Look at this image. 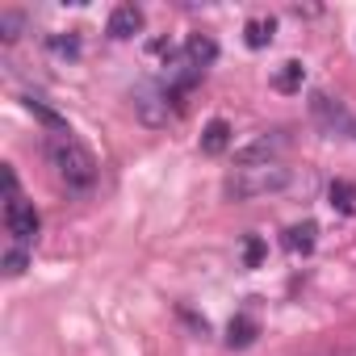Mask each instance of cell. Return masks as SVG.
<instances>
[{
    "instance_id": "cell-5",
    "label": "cell",
    "mask_w": 356,
    "mask_h": 356,
    "mask_svg": "<svg viewBox=\"0 0 356 356\" xmlns=\"http://www.w3.org/2000/svg\"><path fill=\"white\" fill-rule=\"evenodd\" d=\"M5 227H9V235L26 248L34 235H38V210L30 206V202H5Z\"/></svg>"
},
{
    "instance_id": "cell-18",
    "label": "cell",
    "mask_w": 356,
    "mask_h": 356,
    "mask_svg": "<svg viewBox=\"0 0 356 356\" xmlns=\"http://www.w3.org/2000/svg\"><path fill=\"white\" fill-rule=\"evenodd\" d=\"M26 264H30V252H26L22 243H13V248L5 252V273H9V277H22Z\"/></svg>"
},
{
    "instance_id": "cell-8",
    "label": "cell",
    "mask_w": 356,
    "mask_h": 356,
    "mask_svg": "<svg viewBox=\"0 0 356 356\" xmlns=\"http://www.w3.org/2000/svg\"><path fill=\"white\" fill-rule=\"evenodd\" d=\"M214 59H218V42H214V38H206V34H193V38L185 42V63H193L197 72H206Z\"/></svg>"
},
{
    "instance_id": "cell-11",
    "label": "cell",
    "mask_w": 356,
    "mask_h": 356,
    "mask_svg": "<svg viewBox=\"0 0 356 356\" xmlns=\"http://www.w3.org/2000/svg\"><path fill=\"white\" fill-rule=\"evenodd\" d=\"M273 30H277L273 17H252V22L243 26V42H248L252 51H264V47L273 42Z\"/></svg>"
},
{
    "instance_id": "cell-17",
    "label": "cell",
    "mask_w": 356,
    "mask_h": 356,
    "mask_svg": "<svg viewBox=\"0 0 356 356\" xmlns=\"http://www.w3.org/2000/svg\"><path fill=\"white\" fill-rule=\"evenodd\" d=\"M47 47H51L55 55H63V59H76V55H80V38H76V34H67V38H63V34H51Z\"/></svg>"
},
{
    "instance_id": "cell-15",
    "label": "cell",
    "mask_w": 356,
    "mask_h": 356,
    "mask_svg": "<svg viewBox=\"0 0 356 356\" xmlns=\"http://www.w3.org/2000/svg\"><path fill=\"white\" fill-rule=\"evenodd\" d=\"M26 34V13H17V9H5V13H0V42H17Z\"/></svg>"
},
{
    "instance_id": "cell-4",
    "label": "cell",
    "mask_w": 356,
    "mask_h": 356,
    "mask_svg": "<svg viewBox=\"0 0 356 356\" xmlns=\"http://www.w3.org/2000/svg\"><path fill=\"white\" fill-rule=\"evenodd\" d=\"M289 147V134L285 130H264L260 138H252L248 147L235 151V168H264V163H277V155Z\"/></svg>"
},
{
    "instance_id": "cell-16",
    "label": "cell",
    "mask_w": 356,
    "mask_h": 356,
    "mask_svg": "<svg viewBox=\"0 0 356 356\" xmlns=\"http://www.w3.org/2000/svg\"><path fill=\"white\" fill-rule=\"evenodd\" d=\"M26 109H30V113H34L38 122H47V126H51L55 134H72V130H67V122H63V118H59L55 109H47V105H42L38 97H26Z\"/></svg>"
},
{
    "instance_id": "cell-1",
    "label": "cell",
    "mask_w": 356,
    "mask_h": 356,
    "mask_svg": "<svg viewBox=\"0 0 356 356\" xmlns=\"http://www.w3.org/2000/svg\"><path fill=\"white\" fill-rule=\"evenodd\" d=\"M47 155H51L55 172L63 176V185L72 193H88L92 189V181H97V159H92V151L84 143H76L72 134H55L47 143Z\"/></svg>"
},
{
    "instance_id": "cell-7",
    "label": "cell",
    "mask_w": 356,
    "mask_h": 356,
    "mask_svg": "<svg viewBox=\"0 0 356 356\" xmlns=\"http://www.w3.org/2000/svg\"><path fill=\"white\" fill-rule=\"evenodd\" d=\"M138 30H143V9H134V5H118V9L109 13L105 34H109L113 42H126V38H134Z\"/></svg>"
},
{
    "instance_id": "cell-14",
    "label": "cell",
    "mask_w": 356,
    "mask_h": 356,
    "mask_svg": "<svg viewBox=\"0 0 356 356\" xmlns=\"http://www.w3.org/2000/svg\"><path fill=\"white\" fill-rule=\"evenodd\" d=\"M302 80H306V67H302L298 59H289V63H281V72L273 76V84H277V92H298V88H302Z\"/></svg>"
},
{
    "instance_id": "cell-19",
    "label": "cell",
    "mask_w": 356,
    "mask_h": 356,
    "mask_svg": "<svg viewBox=\"0 0 356 356\" xmlns=\"http://www.w3.org/2000/svg\"><path fill=\"white\" fill-rule=\"evenodd\" d=\"M260 260H264V239H260V235H248V243H243V264H248V268H260Z\"/></svg>"
},
{
    "instance_id": "cell-13",
    "label": "cell",
    "mask_w": 356,
    "mask_h": 356,
    "mask_svg": "<svg viewBox=\"0 0 356 356\" xmlns=\"http://www.w3.org/2000/svg\"><path fill=\"white\" fill-rule=\"evenodd\" d=\"M327 202H331V210H339V214H356V189H352V181H331Z\"/></svg>"
},
{
    "instance_id": "cell-20",
    "label": "cell",
    "mask_w": 356,
    "mask_h": 356,
    "mask_svg": "<svg viewBox=\"0 0 356 356\" xmlns=\"http://www.w3.org/2000/svg\"><path fill=\"white\" fill-rule=\"evenodd\" d=\"M5 202H17V172L5 163Z\"/></svg>"
},
{
    "instance_id": "cell-10",
    "label": "cell",
    "mask_w": 356,
    "mask_h": 356,
    "mask_svg": "<svg viewBox=\"0 0 356 356\" xmlns=\"http://www.w3.org/2000/svg\"><path fill=\"white\" fill-rule=\"evenodd\" d=\"M314 243H318V227H314V222H298V227H289V231H285V248H289V252L310 256V252H314Z\"/></svg>"
},
{
    "instance_id": "cell-2",
    "label": "cell",
    "mask_w": 356,
    "mask_h": 356,
    "mask_svg": "<svg viewBox=\"0 0 356 356\" xmlns=\"http://www.w3.org/2000/svg\"><path fill=\"white\" fill-rule=\"evenodd\" d=\"M289 181H293V172H289V168H281V163H264V168H235L227 181H222V193H227L231 202H260V197H268V193L289 189Z\"/></svg>"
},
{
    "instance_id": "cell-12",
    "label": "cell",
    "mask_w": 356,
    "mask_h": 356,
    "mask_svg": "<svg viewBox=\"0 0 356 356\" xmlns=\"http://www.w3.org/2000/svg\"><path fill=\"white\" fill-rule=\"evenodd\" d=\"M256 339V318L252 314H235L227 323V348H248Z\"/></svg>"
},
{
    "instance_id": "cell-6",
    "label": "cell",
    "mask_w": 356,
    "mask_h": 356,
    "mask_svg": "<svg viewBox=\"0 0 356 356\" xmlns=\"http://www.w3.org/2000/svg\"><path fill=\"white\" fill-rule=\"evenodd\" d=\"M134 109H138V118H143L147 126H168V118H172V109H168V92H163V88H147V92H138V97H134Z\"/></svg>"
},
{
    "instance_id": "cell-3",
    "label": "cell",
    "mask_w": 356,
    "mask_h": 356,
    "mask_svg": "<svg viewBox=\"0 0 356 356\" xmlns=\"http://www.w3.org/2000/svg\"><path fill=\"white\" fill-rule=\"evenodd\" d=\"M310 118H314V126H318L327 138H356V118H352V109H348L339 97H331V92H310Z\"/></svg>"
},
{
    "instance_id": "cell-9",
    "label": "cell",
    "mask_w": 356,
    "mask_h": 356,
    "mask_svg": "<svg viewBox=\"0 0 356 356\" xmlns=\"http://www.w3.org/2000/svg\"><path fill=\"white\" fill-rule=\"evenodd\" d=\"M227 147H231V126H227L222 118H214V122L202 130V151H206V155H222Z\"/></svg>"
}]
</instances>
